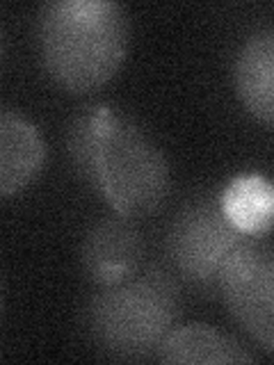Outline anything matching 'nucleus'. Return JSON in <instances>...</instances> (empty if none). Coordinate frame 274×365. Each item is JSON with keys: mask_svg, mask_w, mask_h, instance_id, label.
<instances>
[{"mask_svg": "<svg viewBox=\"0 0 274 365\" xmlns=\"http://www.w3.org/2000/svg\"><path fill=\"white\" fill-rule=\"evenodd\" d=\"M39 51L57 85L85 94L106 85L128 53V16L112 0H53L39 11Z\"/></svg>", "mask_w": 274, "mask_h": 365, "instance_id": "f257e3e1", "label": "nucleus"}, {"mask_svg": "<svg viewBox=\"0 0 274 365\" xmlns=\"http://www.w3.org/2000/svg\"><path fill=\"white\" fill-rule=\"evenodd\" d=\"M181 294L167 272L151 267L103 285L87 306V331L94 345L114 359L140 361L158 354L174 329Z\"/></svg>", "mask_w": 274, "mask_h": 365, "instance_id": "f03ea898", "label": "nucleus"}, {"mask_svg": "<svg viewBox=\"0 0 274 365\" xmlns=\"http://www.w3.org/2000/svg\"><path fill=\"white\" fill-rule=\"evenodd\" d=\"M96 190L128 220L156 212L171 190L169 163L160 146L110 106H103L101 112Z\"/></svg>", "mask_w": 274, "mask_h": 365, "instance_id": "7ed1b4c3", "label": "nucleus"}, {"mask_svg": "<svg viewBox=\"0 0 274 365\" xmlns=\"http://www.w3.org/2000/svg\"><path fill=\"white\" fill-rule=\"evenodd\" d=\"M222 208V194H203L174 217L167 251L186 281L203 290H220L222 274L235 251L247 242Z\"/></svg>", "mask_w": 274, "mask_h": 365, "instance_id": "20e7f679", "label": "nucleus"}, {"mask_svg": "<svg viewBox=\"0 0 274 365\" xmlns=\"http://www.w3.org/2000/svg\"><path fill=\"white\" fill-rule=\"evenodd\" d=\"M220 292L235 322L258 345L274 351V245L247 237L228 260Z\"/></svg>", "mask_w": 274, "mask_h": 365, "instance_id": "39448f33", "label": "nucleus"}, {"mask_svg": "<svg viewBox=\"0 0 274 365\" xmlns=\"http://www.w3.org/2000/svg\"><path fill=\"white\" fill-rule=\"evenodd\" d=\"M144 242L128 217L101 220L89 228L83 242V267L101 285L117 283L137 272Z\"/></svg>", "mask_w": 274, "mask_h": 365, "instance_id": "423d86ee", "label": "nucleus"}, {"mask_svg": "<svg viewBox=\"0 0 274 365\" xmlns=\"http://www.w3.org/2000/svg\"><path fill=\"white\" fill-rule=\"evenodd\" d=\"M46 144L39 128L14 110L0 114V192L11 197L39 176Z\"/></svg>", "mask_w": 274, "mask_h": 365, "instance_id": "0eeeda50", "label": "nucleus"}, {"mask_svg": "<svg viewBox=\"0 0 274 365\" xmlns=\"http://www.w3.org/2000/svg\"><path fill=\"white\" fill-rule=\"evenodd\" d=\"M233 83L245 108L274 128V28L258 30L243 43L233 64Z\"/></svg>", "mask_w": 274, "mask_h": 365, "instance_id": "6e6552de", "label": "nucleus"}, {"mask_svg": "<svg viewBox=\"0 0 274 365\" xmlns=\"http://www.w3.org/2000/svg\"><path fill=\"white\" fill-rule=\"evenodd\" d=\"M156 356L163 363H254V354L208 324L171 329Z\"/></svg>", "mask_w": 274, "mask_h": 365, "instance_id": "1a4fd4ad", "label": "nucleus"}, {"mask_svg": "<svg viewBox=\"0 0 274 365\" xmlns=\"http://www.w3.org/2000/svg\"><path fill=\"white\" fill-rule=\"evenodd\" d=\"M222 208L240 233L263 237L274 228V182L260 174L238 176L222 192Z\"/></svg>", "mask_w": 274, "mask_h": 365, "instance_id": "9d476101", "label": "nucleus"}, {"mask_svg": "<svg viewBox=\"0 0 274 365\" xmlns=\"http://www.w3.org/2000/svg\"><path fill=\"white\" fill-rule=\"evenodd\" d=\"M101 112L103 106L83 108L73 117L66 133L68 158H71L78 174L94 187H96V142H98Z\"/></svg>", "mask_w": 274, "mask_h": 365, "instance_id": "9b49d317", "label": "nucleus"}]
</instances>
